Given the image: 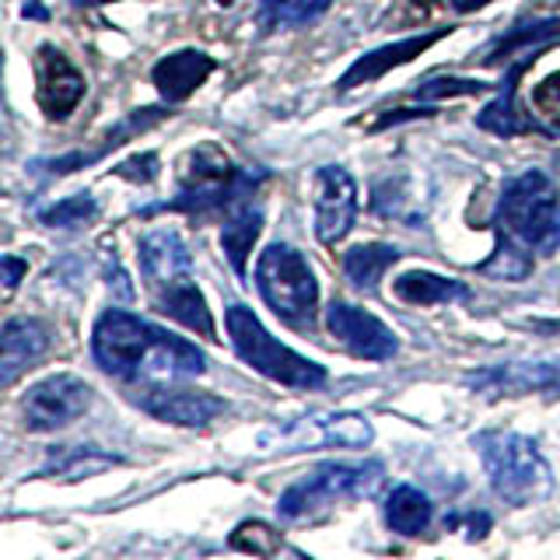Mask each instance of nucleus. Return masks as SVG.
<instances>
[{"label":"nucleus","mask_w":560,"mask_h":560,"mask_svg":"<svg viewBox=\"0 0 560 560\" xmlns=\"http://www.w3.org/2000/svg\"><path fill=\"white\" fill-rule=\"evenodd\" d=\"M92 358L119 382H186L207 372L197 343L154 326L127 308H105L92 329Z\"/></svg>","instance_id":"1"},{"label":"nucleus","mask_w":560,"mask_h":560,"mask_svg":"<svg viewBox=\"0 0 560 560\" xmlns=\"http://www.w3.org/2000/svg\"><path fill=\"white\" fill-rule=\"evenodd\" d=\"M267 179V172L242 168L214 144H200L183 158L179 168V189L165 203H151L140 214H162V210H175V214L189 218H210L221 210H235L242 203H249L256 186Z\"/></svg>","instance_id":"2"},{"label":"nucleus","mask_w":560,"mask_h":560,"mask_svg":"<svg viewBox=\"0 0 560 560\" xmlns=\"http://www.w3.org/2000/svg\"><path fill=\"white\" fill-rule=\"evenodd\" d=\"M472 445H477L490 487H494V494L501 501L525 508L550 498L553 477L533 438L515 431H483L472 434Z\"/></svg>","instance_id":"3"},{"label":"nucleus","mask_w":560,"mask_h":560,"mask_svg":"<svg viewBox=\"0 0 560 560\" xmlns=\"http://www.w3.org/2000/svg\"><path fill=\"white\" fill-rule=\"evenodd\" d=\"M494 224L529 253L553 256L560 249V197L547 172L529 168L504 186Z\"/></svg>","instance_id":"4"},{"label":"nucleus","mask_w":560,"mask_h":560,"mask_svg":"<svg viewBox=\"0 0 560 560\" xmlns=\"http://www.w3.org/2000/svg\"><path fill=\"white\" fill-rule=\"evenodd\" d=\"M228 323V337H232L235 354L253 368V372L267 375L288 389H319L326 385V368L312 364L308 358H302L298 350L284 347L273 332L256 319V312L249 305H228L224 312Z\"/></svg>","instance_id":"5"},{"label":"nucleus","mask_w":560,"mask_h":560,"mask_svg":"<svg viewBox=\"0 0 560 560\" xmlns=\"http://www.w3.org/2000/svg\"><path fill=\"white\" fill-rule=\"evenodd\" d=\"M385 480L382 463H323L302 480H294L277 501V515L284 522H308L329 512L332 504L372 498Z\"/></svg>","instance_id":"6"},{"label":"nucleus","mask_w":560,"mask_h":560,"mask_svg":"<svg viewBox=\"0 0 560 560\" xmlns=\"http://www.w3.org/2000/svg\"><path fill=\"white\" fill-rule=\"evenodd\" d=\"M256 288L277 319H284L288 326H308L319 308V284H315L308 259L284 242H273L259 253Z\"/></svg>","instance_id":"7"},{"label":"nucleus","mask_w":560,"mask_h":560,"mask_svg":"<svg viewBox=\"0 0 560 560\" xmlns=\"http://www.w3.org/2000/svg\"><path fill=\"white\" fill-rule=\"evenodd\" d=\"M375 442V431L358 413H308L288 428H277L262 438V445L277 452H308L323 445L340 448H368Z\"/></svg>","instance_id":"8"},{"label":"nucleus","mask_w":560,"mask_h":560,"mask_svg":"<svg viewBox=\"0 0 560 560\" xmlns=\"http://www.w3.org/2000/svg\"><path fill=\"white\" fill-rule=\"evenodd\" d=\"M95 399V389L84 378L57 372L43 382H35L22 399V417L25 428L43 434V431H60L67 424H74L81 413H88Z\"/></svg>","instance_id":"9"},{"label":"nucleus","mask_w":560,"mask_h":560,"mask_svg":"<svg viewBox=\"0 0 560 560\" xmlns=\"http://www.w3.org/2000/svg\"><path fill=\"white\" fill-rule=\"evenodd\" d=\"M130 399L144 413L165 420V424H179V428H203L228 410V402L221 396L183 389V385H175V382H140L130 389Z\"/></svg>","instance_id":"10"},{"label":"nucleus","mask_w":560,"mask_h":560,"mask_svg":"<svg viewBox=\"0 0 560 560\" xmlns=\"http://www.w3.org/2000/svg\"><path fill=\"white\" fill-rule=\"evenodd\" d=\"M140 273L151 291V302L162 294H172L186 284H192V256L186 238L175 228H154L137 245Z\"/></svg>","instance_id":"11"},{"label":"nucleus","mask_w":560,"mask_h":560,"mask_svg":"<svg viewBox=\"0 0 560 560\" xmlns=\"http://www.w3.org/2000/svg\"><path fill=\"white\" fill-rule=\"evenodd\" d=\"M315 238L323 245H337L350 235L358 221V186L354 175L340 165H323L315 172Z\"/></svg>","instance_id":"12"},{"label":"nucleus","mask_w":560,"mask_h":560,"mask_svg":"<svg viewBox=\"0 0 560 560\" xmlns=\"http://www.w3.org/2000/svg\"><path fill=\"white\" fill-rule=\"evenodd\" d=\"M32 70H35V98H39L46 119L60 122L78 109L88 84L81 70L63 57V49L43 43L32 57Z\"/></svg>","instance_id":"13"},{"label":"nucleus","mask_w":560,"mask_h":560,"mask_svg":"<svg viewBox=\"0 0 560 560\" xmlns=\"http://www.w3.org/2000/svg\"><path fill=\"white\" fill-rule=\"evenodd\" d=\"M326 326H329L332 337L350 350V354L364 358V361H389L399 350V340L389 326H385L382 319H375L372 312H364L350 302H332L326 308Z\"/></svg>","instance_id":"14"},{"label":"nucleus","mask_w":560,"mask_h":560,"mask_svg":"<svg viewBox=\"0 0 560 560\" xmlns=\"http://www.w3.org/2000/svg\"><path fill=\"white\" fill-rule=\"evenodd\" d=\"M52 347V326L35 319V315H18V319L0 326V389H8L22 378L28 368L39 364Z\"/></svg>","instance_id":"15"},{"label":"nucleus","mask_w":560,"mask_h":560,"mask_svg":"<svg viewBox=\"0 0 560 560\" xmlns=\"http://www.w3.org/2000/svg\"><path fill=\"white\" fill-rule=\"evenodd\" d=\"M477 393L487 396H525V393H557L560 396V358L557 361H512L472 372L466 378Z\"/></svg>","instance_id":"16"},{"label":"nucleus","mask_w":560,"mask_h":560,"mask_svg":"<svg viewBox=\"0 0 560 560\" xmlns=\"http://www.w3.org/2000/svg\"><path fill=\"white\" fill-rule=\"evenodd\" d=\"M448 28H438V32H424V35H410V39H399V43H389V46H378V49H368L364 57L354 60V67L347 70L340 78V92H354L361 84H372L378 78L389 74L393 67H402L417 60L420 52H428L438 39H445Z\"/></svg>","instance_id":"17"},{"label":"nucleus","mask_w":560,"mask_h":560,"mask_svg":"<svg viewBox=\"0 0 560 560\" xmlns=\"http://www.w3.org/2000/svg\"><path fill=\"white\" fill-rule=\"evenodd\" d=\"M165 116H172V113L162 109V105H151V109H133V113L122 116V119L116 122V127L98 140V148H92V151H70V154H60V158H49V162H39V168H49L52 175H67V172L88 168V165L102 162V158L109 154V151L122 148L130 137L144 133V130H151V127H158V122H162Z\"/></svg>","instance_id":"18"},{"label":"nucleus","mask_w":560,"mask_h":560,"mask_svg":"<svg viewBox=\"0 0 560 560\" xmlns=\"http://www.w3.org/2000/svg\"><path fill=\"white\" fill-rule=\"evenodd\" d=\"M214 67H218L214 57H207V52L179 49V52H168V57H162L154 63L151 81L165 102H186L210 74H214Z\"/></svg>","instance_id":"19"},{"label":"nucleus","mask_w":560,"mask_h":560,"mask_svg":"<svg viewBox=\"0 0 560 560\" xmlns=\"http://www.w3.org/2000/svg\"><path fill=\"white\" fill-rule=\"evenodd\" d=\"M536 57H525L512 74L504 78L498 98L487 105V109L477 116V127L487 130V133H498V137H518V133H533L539 130V122L533 113H525L518 105V78L525 74V67H529Z\"/></svg>","instance_id":"20"},{"label":"nucleus","mask_w":560,"mask_h":560,"mask_svg":"<svg viewBox=\"0 0 560 560\" xmlns=\"http://www.w3.org/2000/svg\"><path fill=\"white\" fill-rule=\"evenodd\" d=\"M393 294L402 305L413 308H431V305H445V302H463L469 298V288L463 280H452L442 273H428V270H407L396 277Z\"/></svg>","instance_id":"21"},{"label":"nucleus","mask_w":560,"mask_h":560,"mask_svg":"<svg viewBox=\"0 0 560 560\" xmlns=\"http://www.w3.org/2000/svg\"><path fill=\"white\" fill-rule=\"evenodd\" d=\"M385 525L399 536H420L434 518V504L424 490H417L410 483H399L389 498H385Z\"/></svg>","instance_id":"22"},{"label":"nucleus","mask_w":560,"mask_h":560,"mask_svg":"<svg viewBox=\"0 0 560 560\" xmlns=\"http://www.w3.org/2000/svg\"><path fill=\"white\" fill-rule=\"evenodd\" d=\"M262 232V210L253 203H242L232 210V218L224 221L221 228V245H224V256L232 262V270L238 277H245V262H249L253 245Z\"/></svg>","instance_id":"23"},{"label":"nucleus","mask_w":560,"mask_h":560,"mask_svg":"<svg viewBox=\"0 0 560 560\" xmlns=\"http://www.w3.org/2000/svg\"><path fill=\"white\" fill-rule=\"evenodd\" d=\"M402 253L396 245H385V242H368V245H354L347 249L343 256V273L350 277V284L361 288V291H375L382 273L393 267Z\"/></svg>","instance_id":"24"},{"label":"nucleus","mask_w":560,"mask_h":560,"mask_svg":"<svg viewBox=\"0 0 560 560\" xmlns=\"http://www.w3.org/2000/svg\"><path fill=\"white\" fill-rule=\"evenodd\" d=\"M332 8V0H259V25L267 32L277 28H305Z\"/></svg>","instance_id":"25"},{"label":"nucleus","mask_w":560,"mask_h":560,"mask_svg":"<svg viewBox=\"0 0 560 560\" xmlns=\"http://www.w3.org/2000/svg\"><path fill=\"white\" fill-rule=\"evenodd\" d=\"M494 235H498V245H494V256L477 262V270L490 280H508V284H515V280H525L533 273V253L518 245L512 235L504 232V228L494 224Z\"/></svg>","instance_id":"26"},{"label":"nucleus","mask_w":560,"mask_h":560,"mask_svg":"<svg viewBox=\"0 0 560 560\" xmlns=\"http://www.w3.org/2000/svg\"><path fill=\"white\" fill-rule=\"evenodd\" d=\"M119 459L116 455H105L95 445H63V448H52L49 452V463L43 469V477H63V480H81V477H92V472L105 469V466H116Z\"/></svg>","instance_id":"27"},{"label":"nucleus","mask_w":560,"mask_h":560,"mask_svg":"<svg viewBox=\"0 0 560 560\" xmlns=\"http://www.w3.org/2000/svg\"><path fill=\"white\" fill-rule=\"evenodd\" d=\"M228 547L242 550V553H256V557H273L280 550H288V542L277 529H270L267 522L249 518V522H242L232 536H228Z\"/></svg>","instance_id":"28"},{"label":"nucleus","mask_w":560,"mask_h":560,"mask_svg":"<svg viewBox=\"0 0 560 560\" xmlns=\"http://www.w3.org/2000/svg\"><path fill=\"white\" fill-rule=\"evenodd\" d=\"M95 218H98V200L92 197V192H74V197H63V200H57L39 214V221L46 228H81V224L95 221Z\"/></svg>","instance_id":"29"},{"label":"nucleus","mask_w":560,"mask_h":560,"mask_svg":"<svg viewBox=\"0 0 560 560\" xmlns=\"http://www.w3.org/2000/svg\"><path fill=\"white\" fill-rule=\"evenodd\" d=\"M533 109L539 133L560 137V70H553V74H547L533 88Z\"/></svg>","instance_id":"30"},{"label":"nucleus","mask_w":560,"mask_h":560,"mask_svg":"<svg viewBox=\"0 0 560 560\" xmlns=\"http://www.w3.org/2000/svg\"><path fill=\"white\" fill-rule=\"evenodd\" d=\"M494 84L487 81H472V78H428L413 88V98L420 102H434V98H459V95H483Z\"/></svg>","instance_id":"31"},{"label":"nucleus","mask_w":560,"mask_h":560,"mask_svg":"<svg viewBox=\"0 0 560 560\" xmlns=\"http://www.w3.org/2000/svg\"><path fill=\"white\" fill-rule=\"evenodd\" d=\"M113 172L122 175V179H133V183H151L154 175H158V154H154V151L137 154V158H130V162L116 165Z\"/></svg>","instance_id":"32"},{"label":"nucleus","mask_w":560,"mask_h":560,"mask_svg":"<svg viewBox=\"0 0 560 560\" xmlns=\"http://www.w3.org/2000/svg\"><path fill=\"white\" fill-rule=\"evenodd\" d=\"M28 273V262L22 256H0V288H18Z\"/></svg>","instance_id":"33"},{"label":"nucleus","mask_w":560,"mask_h":560,"mask_svg":"<svg viewBox=\"0 0 560 560\" xmlns=\"http://www.w3.org/2000/svg\"><path fill=\"white\" fill-rule=\"evenodd\" d=\"M417 8H434L438 0H413ZM445 4L455 11V14H469V11H480V8H487V4H494V0H445Z\"/></svg>","instance_id":"34"},{"label":"nucleus","mask_w":560,"mask_h":560,"mask_svg":"<svg viewBox=\"0 0 560 560\" xmlns=\"http://www.w3.org/2000/svg\"><path fill=\"white\" fill-rule=\"evenodd\" d=\"M22 14H25V18H35V22H46V18H49V11H46V8L39 4V0H25Z\"/></svg>","instance_id":"35"},{"label":"nucleus","mask_w":560,"mask_h":560,"mask_svg":"<svg viewBox=\"0 0 560 560\" xmlns=\"http://www.w3.org/2000/svg\"><path fill=\"white\" fill-rule=\"evenodd\" d=\"M74 8H95V4H113V0H70Z\"/></svg>","instance_id":"36"},{"label":"nucleus","mask_w":560,"mask_h":560,"mask_svg":"<svg viewBox=\"0 0 560 560\" xmlns=\"http://www.w3.org/2000/svg\"><path fill=\"white\" fill-rule=\"evenodd\" d=\"M553 165H557V172H560V151H557V158H553Z\"/></svg>","instance_id":"37"}]
</instances>
